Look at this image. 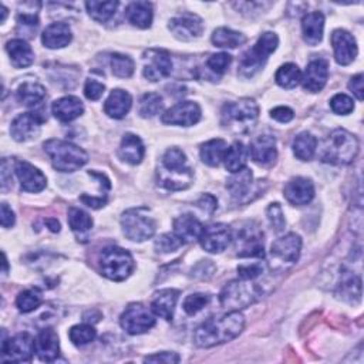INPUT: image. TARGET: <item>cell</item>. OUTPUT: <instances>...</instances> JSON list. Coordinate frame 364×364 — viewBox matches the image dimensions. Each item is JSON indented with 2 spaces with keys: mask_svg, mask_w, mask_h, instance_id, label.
Listing matches in <instances>:
<instances>
[{
  "mask_svg": "<svg viewBox=\"0 0 364 364\" xmlns=\"http://www.w3.org/2000/svg\"><path fill=\"white\" fill-rule=\"evenodd\" d=\"M124 235L132 242H144L154 237L157 229L155 220L149 215L148 208L140 207L128 210L121 217Z\"/></svg>",
  "mask_w": 364,
  "mask_h": 364,
  "instance_id": "obj_7",
  "label": "cell"
},
{
  "mask_svg": "<svg viewBox=\"0 0 364 364\" xmlns=\"http://www.w3.org/2000/svg\"><path fill=\"white\" fill-rule=\"evenodd\" d=\"M120 158L131 165H137L144 159L145 148L142 141L134 134H125L121 140V145L118 149Z\"/></svg>",
  "mask_w": 364,
  "mask_h": 364,
  "instance_id": "obj_32",
  "label": "cell"
},
{
  "mask_svg": "<svg viewBox=\"0 0 364 364\" xmlns=\"http://www.w3.org/2000/svg\"><path fill=\"white\" fill-rule=\"evenodd\" d=\"M275 80L282 89L290 90V89H295L302 81V72L296 64L288 63L279 67V70L276 72Z\"/></svg>",
  "mask_w": 364,
  "mask_h": 364,
  "instance_id": "obj_41",
  "label": "cell"
},
{
  "mask_svg": "<svg viewBox=\"0 0 364 364\" xmlns=\"http://www.w3.org/2000/svg\"><path fill=\"white\" fill-rule=\"evenodd\" d=\"M234 232L225 224H214L203 229L200 237L201 246L210 254L224 252L232 242Z\"/></svg>",
  "mask_w": 364,
  "mask_h": 364,
  "instance_id": "obj_14",
  "label": "cell"
},
{
  "mask_svg": "<svg viewBox=\"0 0 364 364\" xmlns=\"http://www.w3.org/2000/svg\"><path fill=\"white\" fill-rule=\"evenodd\" d=\"M285 198L292 205H307L314 197V186L307 178L297 176L285 186Z\"/></svg>",
  "mask_w": 364,
  "mask_h": 364,
  "instance_id": "obj_21",
  "label": "cell"
},
{
  "mask_svg": "<svg viewBox=\"0 0 364 364\" xmlns=\"http://www.w3.org/2000/svg\"><path fill=\"white\" fill-rule=\"evenodd\" d=\"M208 303H210V296L205 295V293L190 295V296L184 300V310H186L188 314H197V313L201 312Z\"/></svg>",
  "mask_w": 364,
  "mask_h": 364,
  "instance_id": "obj_50",
  "label": "cell"
},
{
  "mask_svg": "<svg viewBox=\"0 0 364 364\" xmlns=\"http://www.w3.org/2000/svg\"><path fill=\"white\" fill-rule=\"evenodd\" d=\"M266 215H268V220L271 222V227L272 229H275V232H282L286 227V220H285V215H283V211L280 208L279 204H272L269 205L268 211H266Z\"/></svg>",
  "mask_w": 364,
  "mask_h": 364,
  "instance_id": "obj_53",
  "label": "cell"
},
{
  "mask_svg": "<svg viewBox=\"0 0 364 364\" xmlns=\"http://www.w3.org/2000/svg\"><path fill=\"white\" fill-rule=\"evenodd\" d=\"M278 46H279V39L275 33L272 32L263 33L256 42V45L244 55L239 64V73L245 77H252L263 67L268 57L278 49Z\"/></svg>",
  "mask_w": 364,
  "mask_h": 364,
  "instance_id": "obj_8",
  "label": "cell"
},
{
  "mask_svg": "<svg viewBox=\"0 0 364 364\" xmlns=\"http://www.w3.org/2000/svg\"><path fill=\"white\" fill-rule=\"evenodd\" d=\"M324 29V16L320 12L307 13L302 21L303 39L309 46H316L323 39Z\"/></svg>",
  "mask_w": 364,
  "mask_h": 364,
  "instance_id": "obj_31",
  "label": "cell"
},
{
  "mask_svg": "<svg viewBox=\"0 0 364 364\" xmlns=\"http://www.w3.org/2000/svg\"><path fill=\"white\" fill-rule=\"evenodd\" d=\"M228 148L229 147L225 140H221V138L211 140L201 145V149H200L201 159L204 164L210 166H218L224 161Z\"/></svg>",
  "mask_w": 364,
  "mask_h": 364,
  "instance_id": "obj_36",
  "label": "cell"
},
{
  "mask_svg": "<svg viewBox=\"0 0 364 364\" xmlns=\"http://www.w3.org/2000/svg\"><path fill=\"white\" fill-rule=\"evenodd\" d=\"M212 43L217 47H224V49H237L242 45L246 43L245 35L235 32L228 28H220L214 32L212 35Z\"/></svg>",
  "mask_w": 364,
  "mask_h": 364,
  "instance_id": "obj_39",
  "label": "cell"
},
{
  "mask_svg": "<svg viewBox=\"0 0 364 364\" xmlns=\"http://www.w3.org/2000/svg\"><path fill=\"white\" fill-rule=\"evenodd\" d=\"M18 98L28 107L39 106L46 98V89L39 83L26 81L18 89Z\"/></svg>",
  "mask_w": 364,
  "mask_h": 364,
  "instance_id": "obj_38",
  "label": "cell"
},
{
  "mask_svg": "<svg viewBox=\"0 0 364 364\" xmlns=\"http://www.w3.org/2000/svg\"><path fill=\"white\" fill-rule=\"evenodd\" d=\"M249 154L252 159L263 166L272 165L278 158L276 140L272 135H259L251 144Z\"/></svg>",
  "mask_w": 364,
  "mask_h": 364,
  "instance_id": "obj_23",
  "label": "cell"
},
{
  "mask_svg": "<svg viewBox=\"0 0 364 364\" xmlns=\"http://www.w3.org/2000/svg\"><path fill=\"white\" fill-rule=\"evenodd\" d=\"M271 117L273 120H276L278 123H289L293 120L295 117V113L292 108L289 107H285V106H280V107H276L271 111Z\"/></svg>",
  "mask_w": 364,
  "mask_h": 364,
  "instance_id": "obj_57",
  "label": "cell"
},
{
  "mask_svg": "<svg viewBox=\"0 0 364 364\" xmlns=\"http://www.w3.org/2000/svg\"><path fill=\"white\" fill-rule=\"evenodd\" d=\"M197 205H198V208H201L204 212H208V214H212L215 210H217V200L212 197V195H210V194H205V195H203L201 198H200V201L197 203Z\"/></svg>",
  "mask_w": 364,
  "mask_h": 364,
  "instance_id": "obj_60",
  "label": "cell"
},
{
  "mask_svg": "<svg viewBox=\"0 0 364 364\" xmlns=\"http://www.w3.org/2000/svg\"><path fill=\"white\" fill-rule=\"evenodd\" d=\"M203 229L201 221L194 215H181L174 221V234L184 244L200 239Z\"/></svg>",
  "mask_w": 364,
  "mask_h": 364,
  "instance_id": "obj_26",
  "label": "cell"
},
{
  "mask_svg": "<svg viewBox=\"0 0 364 364\" xmlns=\"http://www.w3.org/2000/svg\"><path fill=\"white\" fill-rule=\"evenodd\" d=\"M235 239L237 255L241 258H263V234L255 224H246L238 229Z\"/></svg>",
  "mask_w": 364,
  "mask_h": 364,
  "instance_id": "obj_9",
  "label": "cell"
},
{
  "mask_svg": "<svg viewBox=\"0 0 364 364\" xmlns=\"http://www.w3.org/2000/svg\"><path fill=\"white\" fill-rule=\"evenodd\" d=\"M6 50L11 56L12 64L18 69L29 67L35 62V53H33L32 47L28 45V42L22 40V39L11 40L6 45Z\"/></svg>",
  "mask_w": 364,
  "mask_h": 364,
  "instance_id": "obj_34",
  "label": "cell"
},
{
  "mask_svg": "<svg viewBox=\"0 0 364 364\" xmlns=\"http://www.w3.org/2000/svg\"><path fill=\"white\" fill-rule=\"evenodd\" d=\"M104 90H106V86L97 80H87L86 81V86H84V94L89 100L91 101H97L101 98V96L104 94Z\"/></svg>",
  "mask_w": 364,
  "mask_h": 364,
  "instance_id": "obj_54",
  "label": "cell"
},
{
  "mask_svg": "<svg viewBox=\"0 0 364 364\" xmlns=\"http://www.w3.org/2000/svg\"><path fill=\"white\" fill-rule=\"evenodd\" d=\"M16 174L21 181V187L26 193H40L46 188L47 179L45 174L35 165L26 161L16 164Z\"/></svg>",
  "mask_w": 364,
  "mask_h": 364,
  "instance_id": "obj_20",
  "label": "cell"
},
{
  "mask_svg": "<svg viewBox=\"0 0 364 364\" xmlns=\"http://www.w3.org/2000/svg\"><path fill=\"white\" fill-rule=\"evenodd\" d=\"M164 124L191 127L201 120V108L194 101H181L166 110L161 117Z\"/></svg>",
  "mask_w": 364,
  "mask_h": 364,
  "instance_id": "obj_13",
  "label": "cell"
},
{
  "mask_svg": "<svg viewBox=\"0 0 364 364\" xmlns=\"http://www.w3.org/2000/svg\"><path fill=\"white\" fill-rule=\"evenodd\" d=\"M187 166V155L179 148H169L162 157V168L165 169H181Z\"/></svg>",
  "mask_w": 364,
  "mask_h": 364,
  "instance_id": "obj_48",
  "label": "cell"
},
{
  "mask_svg": "<svg viewBox=\"0 0 364 364\" xmlns=\"http://www.w3.org/2000/svg\"><path fill=\"white\" fill-rule=\"evenodd\" d=\"M45 151L50 157L55 169L60 172H74L89 162L87 152L67 141L49 140L45 142Z\"/></svg>",
  "mask_w": 364,
  "mask_h": 364,
  "instance_id": "obj_4",
  "label": "cell"
},
{
  "mask_svg": "<svg viewBox=\"0 0 364 364\" xmlns=\"http://www.w3.org/2000/svg\"><path fill=\"white\" fill-rule=\"evenodd\" d=\"M348 90L356 96L358 101H363V74H357L350 80Z\"/></svg>",
  "mask_w": 364,
  "mask_h": 364,
  "instance_id": "obj_59",
  "label": "cell"
},
{
  "mask_svg": "<svg viewBox=\"0 0 364 364\" xmlns=\"http://www.w3.org/2000/svg\"><path fill=\"white\" fill-rule=\"evenodd\" d=\"M98 262L101 273L114 282L125 280L134 271V259L131 254L118 246H108L103 249Z\"/></svg>",
  "mask_w": 364,
  "mask_h": 364,
  "instance_id": "obj_6",
  "label": "cell"
},
{
  "mask_svg": "<svg viewBox=\"0 0 364 364\" xmlns=\"http://www.w3.org/2000/svg\"><path fill=\"white\" fill-rule=\"evenodd\" d=\"M265 268L262 263H252V265H241L238 268V273L239 278L242 279H249V280H255L258 279L262 273H263Z\"/></svg>",
  "mask_w": 364,
  "mask_h": 364,
  "instance_id": "obj_55",
  "label": "cell"
},
{
  "mask_svg": "<svg viewBox=\"0 0 364 364\" xmlns=\"http://www.w3.org/2000/svg\"><path fill=\"white\" fill-rule=\"evenodd\" d=\"M248 157H249L248 148H246L242 142L237 141V142H234V144L228 148V151H227V155H225V158H224L225 168H227L229 172L235 174V172H238V171L246 168Z\"/></svg>",
  "mask_w": 364,
  "mask_h": 364,
  "instance_id": "obj_37",
  "label": "cell"
},
{
  "mask_svg": "<svg viewBox=\"0 0 364 364\" xmlns=\"http://www.w3.org/2000/svg\"><path fill=\"white\" fill-rule=\"evenodd\" d=\"M302 251V239L296 234H288L286 237L275 241L271 246V259L275 268L290 266L297 262Z\"/></svg>",
  "mask_w": 364,
  "mask_h": 364,
  "instance_id": "obj_11",
  "label": "cell"
},
{
  "mask_svg": "<svg viewBox=\"0 0 364 364\" xmlns=\"http://www.w3.org/2000/svg\"><path fill=\"white\" fill-rule=\"evenodd\" d=\"M179 297V290L176 289H164L154 295V299L151 302V310L155 316H159L165 319L166 322L172 320L175 306Z\"/></svg>",
  "mask_w": 364,
  "mask_h": 364,
  "instance_id": "obj_25",
  "label": "cell"
},
{
  "mask_svg": "<svg viewBox=\"0 0 364 364\" xmlns=\"http://www.w3.org/2000/svg\"><path fill=\"white\" fill-rule=\"evenodd\" d=\"M221 123L225 128L237 132L251 131L259 118V107L252 98H241L224 106Z\"/></svg>",
  "mask_w": 364,
  "mask_h": 364,
  "instance_id": "obj_3",
  "label": "cell"
},
{
  "mask_svg": "<svg viewBox=\"0 0 364 364\" xmlns=\"http://www.w3.org/2000/svg\"><path fill=\"white\" fill-rule=\"evenodd\" d=\"M120 324L128 334H142L155 326V316L142 303H131L121 314Z\"/></svg>",
  "mask_w": 364,
  "mask_h": 364,
  "instance_id": "obj_10",
  "label": "cell"
},
{
  "mask_svg": "<svg viewBox=\"0 0 364 364\" xmlns=\"http://www.w3.org/2000/svg\"><path fill=\"white\" fill-rule=\"evenodd\" d=\"M43 123H45V118L39 113L21 114L13 120L11 125V134L13 140L19 142L35 140L39 137Z\"/></svg>",
  "mask_w": 364,
  "mask_h": 364,
  "instance_id": "obj_17",
  "label": "cell"
},
{
  "mask_svg": "<svg viewBox=\"0 0 364 364\" xmlns=\"http://www.w3.org/2000/svg\"><path fill=\"white\" fill-rule=\"evenodd\" d=\"M125 16L132 26L138 29H148L154 18L152 5L148 2H132L127 6Z\"/></svg>",
  "mask_w": 364,
  "mask_h": 364,
  "instance_id": "obj_33",
  "label": "cell"
},
{
  "mask_svg": "<svg viewBox=\"0 0 364 364\" xmlns=\"http://www.w3.org/2000/svg\"><path fill=\"white\" fill-rule=\"evenodd\" d=\"M6 16H8V9L5 6H2V22L6 21Z\"/></svg>",
  "mask_w": 364,
  "mask_h": 364,
  "instance_id": "obj_63",
  "label": "cell"
},
{
  "mask_svg": "<svg viewBox=\"0 0 364 364\" xmlns=\"http://www.w3.org/2000/svg\"><path fill=\"white\" fill-rule=\"evenodd\" d=\"M162 110V97L157 93H147L138 104V114L142 118H152Z\"/></svg>",
  "mask_w": 364,
  "mask_h": 364,
  "instance_id": "obj_45",
  "label": "cell"
},
{
  "mask_svg": "<svg viewBox=\"0 0 364 364\" xmlns=\"http://www.w3.org/2000/svg\"><path fill=\"white\" fill-rule=\"evenodd\" d=\"M252 186H254L252 171L249 168H244L232 174V176L227 182V190L229 191L232 198H235L237 201H244V198H246L252 191Z\"/></svg>",
  "mask_w": 364,
  "mask_h": 364,
  "instance_id": "obj_28",
  "label": "cell"
},
{
  "mask_svg": "<svg viewBox=\"0 0 364 364\" xmlns=\"http://www.w3.org/2000/svg\"><path fill=\"white\" fill-rule=\"evenodd\" d=\"M131 106H132V98L130 93L117 89V90H113L108 98L106 100L104 111L108 117L114 120H121L128 114V111L131 110Z\"/></svg>",
  "mask_w": 364,
  "mask_h": 364,
  "instance_id": "obj_30",
  "label": "cell"
},
{
  "mask_svg": "<svg viewBox=\"0 0 364 364\" xmlns=\"http://www.w3.org/2000/svg\"><path fill=\"white\" fill-rule=\"evenodd\" d=\"M194 182V172L191 168L186 166L181 169H165L158 171V184L169 191H182L191 187Z\"/></svg>",
  "mask_w": 364,
  "mask_h": 364,
  "instance_id": "obj_18",
  "label": "cell"
},
{
  "mask_svg": "<svg viewBox=\"0 0 364 364\" xmlns=\"http://www.w3.org/2000/svg\"><path fill=\"white\" fill-rule=\"evenodd\" d=\"M36 353L35 339L29 333H19L2 343V358L8 361L26 363L32 361Z\"/></svg>",
  "mask_w": 364,
  "mask_h": 364,
  "instance_id": "obj_12",
  "label": "cell"
},
{
  "mask_svg": "<svg viewBox=\"0 0 364 364\" xmlns=\"http://www.w3.org/2000/svg\"><path fill=\"white\" fill-rule=\"evenodd\" d=\"M231 62H232V57L228 53H218V55H212L207 60V66L212 73L224 74L228 70Z\"/></svg>",
  "mask_w": 364,
  "mask_h": 364,
  "instance_id": "obj_51",
  "label": "cell"
},
{
  "mask_svg": "<svg viewBox=\"0 0 364 364\" xmlns=\"http://www.w3.org/2000/svg\"><path fill=\"white\" fill-rule=\"evenodd\" d=\"M358 154V140L343 128L334 130L322 144L320 159L331 165H347Z\"/></svg>",
  "mask_w": 364,
  "mask_h": 364,
  "instance_id": "obj_2",
  "label": "cell"
},
{
  "mask_svg": "<svg viewBox=\"0 0 364 364\" xmlns=\"http://www.w3.org/2000/svg\"><path fill=\"white\" fill-rule=\"evenodd\" d=\"M47 225H49L50 231H53V232H59L60 231V224L56 220H47Z\"/></svg>",
  "mask_w": 364,
  "mask_h": 364,
  "instance_id": "obj_62",
  "label": "cell"
},
{
  "mask_svg": "<svg viewBox=\"0 0 364 364\" xmlns=\"http://www.w3.org/2000/svg\"><path fill=\"white\" fill-rule=\"evenodd\" d=\"M245 327V317L239 312H229L221 317L204 322L195 331L194 340L198 347L210 348L228 343L238 337Z\"/></svg>",
  "mask_w": 364,
  "mask_h": 364,
  "instance_id": "obj_1",
  "label": "cell"
},
{
  "mask_svg": "<svg viewBox=\"0 0 364 364\" xmlns=\"http://www.w3.org/2000/svg\"><path fill=\"white\" fill-rule=\"evenodd\" d=\"M73 39V33L69 25L57 22L46 28L42 35V42L47 49H63L69 46Z\"/></svg>",
  "mask_w": 364,
  "mask_h": 364,
  "instance_id": "obj_27",
  "label": "cell"
},
{
  "mask_svg": "<svg viewBox=\"0 0 364 364\" xmlns=\"http://www.w3.org/2000/svg\"><path fill=\"white\" fill-rule=\"evenodd\" d=\"M18 23H19V26H23L25 29H30V30L36 32V29L39 26V18L36 13L23 12V13H19Z\"/></svg>",
  "mask_w": 364,
  "mask_h": 364,
  "instance_id": "obj_58",
  "label": "cell"
},
{
  "mask_svg": "<svg viewBox=\"0 0 364 364\" xmlns=\"http://www.w3.org/2000/svg\"><path fill=\"white\" fill-rule=\"evenodd\" d=\"M69 337L73 341V344L81 347V346H86V344H90L91 341H94V339L97 337V331L89 323L76 324L70 329Z\"/></svg>",
  "mask_w": 364,
  "mask_h": 364,
  "instance_id": "obj_46",
  "label": "cell"
},
{
  "mask_svg": "<svg viewBox=\"0 0 364 364\" xmlns=\"http://www.w3.org/2000/svg\"><path fill=\"white\" fill-rule=\"evenodd\" d=\"M330 107H331L333 113H336L339 115H347L354 110V103L346 94H336L330 100Z\"/></svg>",
  "mask_w": 364,
  "mask_h": 364,
  "instance_id": "obj_52",
  "label": "cell"
},
{
  "mask_svg": "<svg viewBox=\"0 0 364 364\" xmlns=\"http://www.w3.org/2000/svg\"><path fill=\"white\" fill-rule=\"evenodd\" d=\"M172 60L165 50L151 49L144 55V77L152 83L171 74Z\"/></svg>",
  "mask_w": 364,
  "mask_h": 364,
  "instance_id": "obj_15",
  "label": "cell"
},
{
  "mask_svg": "<svg viewBox=\"0 0 364 364\" xmlns=\"http://www.w3.org/2000/svg\"><path fill=\"white\" fill-rule=\"evenodd\" d=\"M134 62L124 55H113L111 56V72L115 77L128 79L134 73Z\"/></svg>",
  "mask_w": 364,
  "mask_h": 364,
  "instance_id": "obj_47",
  "label": "cell"
},
{
  "mask_svg": "<svg viewBox=\"0 0 364 364\" xmlns=\"http://www.w3.org/2000/svg\"><path fill=\"white\" fill-rule=\"evenodd\" d=\"M329 64L323 59L313 60L307 64L305 74H302L303 89L310 93H319L327 83Z\"/></svg>",
  "mask_w": 364,
  "mask_h": 364,
  "instance_id": "obj_22",
  "label": "cell"
},
{
  "mask_svg": "<svg viewBox=\"0 0 364 364\" xmlns=\"http://www.w3.org/2000/svg\"><path fill=\"white\" fill-rule=\"evenodd\" d=\"M86 8H87L89 15L96 22L106 23L114 16V13L118 8V4L117 2H94V0H91V2L86 4Z\"/></svg>",
  "mask_w": 364,
  "mask_h": 364,
  "instance_id": "obj_42",
  "label": "cell"
},
{
  "mask_svg": "<svg viewBox=\"0 0 364 364\" xmlns=\"http://www.w3.org/2000/svg\"><path fill=\"white\" fill-rule=\"evenodd\" d=\"M42 302H43L42 290L38 288H32L19 293L16 299V306L22 313H30L36 310L42 305Z\"/></svg>",
  "mask_w": 364,
  "mask_h": 364,
  "instance_id": "obj_44",
  "label": "cell"
},
{
  "mask_svg": "<svg viewBox=\"0 0 364 364\" xmlns=\"http://www.w3.org/2000/svg\"><path fill=\"white\" fill-rule=\"evenodd\" d=\"M182 244L184 242H182L175 234H165L157 239L155 249L159 254H171L175 252Z\"/></svg>",
  "mask_w": 364,
  "mask_h": 364,
  "instance_id": "obj_49",
  "label": "cell"
},
{
  "mask_svg": "<svg viewBox=\"0 0 364 364\" xmlns=\"http://www.w3.org/2000/svg\"><path fill=\"white\" fill-rule=\"evenodd\" d=\"M15 212L8 207V204H2V227L11 228L15 225Z\"/></svg>",
  "mask_w": 364,
  "mask_h": 364,
  "instance_id": "obj_61",
  "label": "cell"
},
{
  "mask_svg": "<svg viewBox=\"0 0 364 364\" xmlns=\"http://www.w3.org/2000/svg\"><path fill=\"white\" fill-rule=\"evenodd\" d=\"M145 363H165V364H175L179 361V356L176 353H169V351H162L158 354L147 356L144 358Z\"/></svg>",
  "mask_w": 364,
  "mask_h": 364,
  "instance_id": "obj_56",
  "label": "cell"
},
{
  "mask_svg": "<svg viewBox=\"0 0 364 364\" xmlns=\"http://www.w3.org/2000/svg\"><path fill=\"white\" fill-rule=\"evenodd\" d=\"M331 46L334 50V59L340 66H348L357 56V43L354 38L343 29L333 32Z\"/></svg>",
  "mask_w": 364,
  "mask_h": 364,
  "instance_id": "obj_19",
  "label": "cell"
},
{
  "mask_svg": "<svg viewBox=\"0 0 364 364\" xmlns=\"http://www.w3.org/2000/svg\"><path fill=\"white\" fill-rule=\"evenodd\" d=\"M317 149V140L310 132H300L293 141V154L300 161H310Z\"/></svg>",
  "mask_w": 364,
  "mask_h": 364,
  "instance_id": "obj_40",
  "label": "cell"
},
{
  "mask_svg": "<svg viewBox=\"0 0 364 364\" xmlns=\"http://www.w3.org/2000/svg\"><path fill=\"white\" fill-rule=\"evenodd\" d=\"M52 111L59 121L70 123L79 118L84 113V106L80 98L74 96H69L55 101L52 106Z\"/></svg>",
  "mask_w": 364,
  "mask_h": 364,
  "instance_id": "obj_29",
  "label": "cell"
},
{
  "mask_svg": "<svg viewBox=\"0 0 364 364\" xmlns=\"http://www.w3.org/2000/svg\"><path fill=\"white\" fill-rule=\"evenodd\" d=\"M339 289H340V295L344 300H347V299L351 300L353 297L360 300V296H361L360 276H354L351 272L341 273V280H340Z\"/></svg>",
  "mask_w": 364,
  "mask_h": 364,
  "instance_id": "obj_43",
  "label": "cell"
},
{
  "mask_svg": "<svg viewBox=\"0 0 364 364\" xmlns=\"http://www.w3.org/2000/svg\"><path fill=\"white\" fill-rule=\"evenodd\" d=\"M69 225L76 235L77 241L87 242L90 231L93 228V220L91 217L79 208H70L69 210Z\"/></svg>",
  "mask_w": 364,
  "mask_h": 364,
  "instance_id": "obj_35",
  "label": "cell"
},
{
  "mask_svg": "<svg viewBox=\"0 0 364 364\" xmlns=\"http://www.w3.org/2000/svg\"><path fill=\"white\" fill-rule=\"evenodd\" d=\"M36 354L42 361L52 363L55 361L59 354H60V344H59V337L55 330L52 329H45L42 330L36 340Z\"/></svg>",
  "mask_w": 364,
  "mask_h": 364,
  "instance_id": "obj_24",
  "label": "cell"
},
{
  "mask_svg": "<svg viewBox=\"0 0 364 364\" xmlns=\"http://www.w3.org/2000/svg\"><path fill=\"white\" fill-rule=\"evenodd\" d=\"M168 29L182 42H190L200 38L204 32V21L194 13H184L169 21Z\"/></svg>",
  "mask_w": 364,
  "mask_h": 364,
  "instance_id": "obj_16",
  "label": "cell"
},
{
  "mask_svg": "<svg viewBox=\"0 0 364 364\" xmlns=\"http://www.w3.org/2000/svg\"><path fill=\"white\" fill-rule=\"evenodd\" d=\"M262 296V289L255 280L242 279L229 282L221 292L220 300L228 312H239L258 302Z\"/></svg>",
  "mask_w": 364,
  "mask_h": 364,
  "instance_id": "obj_5",
  "label": "cell"
}]
</instances>
